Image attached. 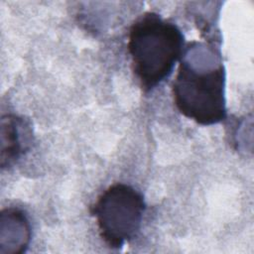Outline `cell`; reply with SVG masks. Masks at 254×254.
Returning <instances> with one entry per match:
<instances>
[{
    "label": "cell",
    "instance_id": "6da1fadb",
    "mask_svg": "<svg viewBox=\"0 0 254 254\" xmlns=\"http://www.w3.org/2000/svg\"><path fill=\"white\" fill-rule=\"evenodd\" d=\"M184 49L180 28L155 12H146L131 25L128 52L132 69L145 92L151 91L173 71Z\"/></svg>",
    "mask_w": 254,
    "mask_h": 254
},
{
    "label": "cell",
    "instance_id": "7a4b0ae2",
    "mask_svg": "<svg viewBox=\"0 0 254 254\" xmlns=\"http://www.w3.org/2000/svg\"><path fill=\"white\" fill-rule=\"evenodd\" d=\"M172 93L178 110L200 125L217 124L226 118L225 69L221 64L197 69L181 61Z\"/></svg>",
    "mask_w": 254,
    "mask_h": 254
},
{
    "label": "cell",
    "instance_id": "3957f363",
    "mask_svg": "<svg viewBox=\"0 0 254 254\" xmlns=\"http://www.w3.org/2000/svg\"><path fill=\"white\" fill-rule=\"evenodd\" d=\"M145 208L141 192L129 185L117 183L100 193L90 211L104 242L119 249L138 234Z\"/></svg>",
    "mask_w": 254,
    "mask_h": 254
},
{
    "label": "cell",
    "instance_id": "277c9868",
    "mask_svg": "<svg viewBox=\"0 0 254 254\" xmlns=\"http://www.w3.org/2000/svg\"><path fill=\"white\" fill-rule=\"evenodd\" d=\"M24 120L15 115H5L1 119V167H11L27 149L28 133Z\"/></svg>",
    "mask_w": 254,
    "mask_h": 254
}]
</instances>
